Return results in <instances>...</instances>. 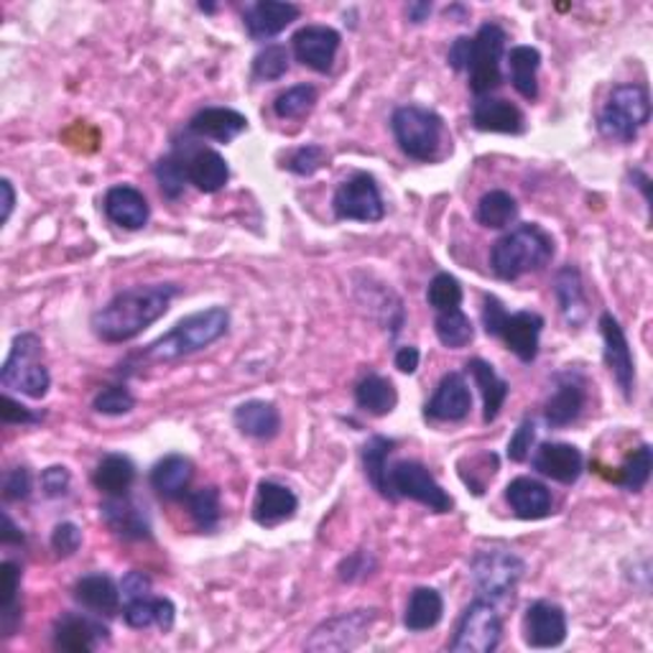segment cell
<instances>
[{"label": "cell", "instance_id": "42", "mask_svg": "<svg viewBox=\"0 0 653 653\" xmlns=\"http://www.w3.org/2000/svg\"><path fill=\"white\" fill-rule=\"evenodd\" d=\"M435 332H437V340L449 350L468 347L472 338H475V326H472L470 317L464 314L460 307L447 309V312H437Z\"/></svg>", "mask_w": 653, "mask_h": 653}, {"label": "cell", "instance_id": "11", "mask_svg": "<svg viewBox=\"0 0 653 653\" xmlns=\"http://www.w3.org/2000/svg\"><path fill=\"white\" fill-rule=\"evenodd\" d=\"M375 620H378L375 608L350 610L342 615L326 618L309 635L307 651H353L367 639V631H371Z\"/></svg>", "mask_w": 653, "mask_h": 653}, {"label": "cell", "instance_id": "20", "mask_svg": "<svg viewBox=\"0 0 653 653\" xmlns=\"http://www.w3.org/2000/svg\"><path fill=\"white\" fill-rule=\"evenodd\" d=\"M100 518L113 534L122 538V542H143V538H151L149 516H146L141 505L130 501L128 495L108 497V501L100 505Z\"/></svg>", "mask_w": 653, "mask_h": 653}, {"label": "cell", "instance_id": "13", "mask_svg": "<svg viewBox=\"0 0 653 653\" xmlns=\"http://www.w3.org/2000/svg\"><path fill=\"white\" fill-rule=\"evenodd\" d=\"M390 485H394L396 497H408L427 505L435 513H452L454 501L447 490L437 483V478L431 475L429 468H424L421 462L402 460L390 468Z\"/></svg>", "mask_w": 653, "mask_h": 653}, {"label": "cell", "instance_id": "4", "mask_svg": "<svg viewBox=\"0 0 653 653\" xmlns=\"http://www.w3.org/2000/svg\"><path fill=\"white\" fill-rule=\"evenodd\" d=\"M651 120V95L639 82H625L610 89L608 103L598 116V128L608 141L633 143Z\"/></svg>", "mask_w": 653, "mask_h": 653}, {"label": "cell", "instance_id": "56", "mask_svg": "<svg viewBox=\"0 0 653 653\" xmlns=\"http://www.w3.org/2000/svg\"><path fill=\"white\" fill-rule=\"evenodd\" d=\"M0 416H3L6 424H21V427L23 424H39L41 419H44V414L31 411V408L19 404L11 396H3V408H0Z\"/></svg>", "mask_w": 653, "mask_h": 653}, {"label": "cell", "instance_id": "60", "mask_svg": "<svg viewBox=\"0 0 653 653\" xmlns=\"http://www.w3.org/2000/svg\"><path fill=\"white\" fill-rule=\"evenodd\" d=\"M431 11H435V6L427 3V0H414V3L406 6V19L411 21V23H416V26H419V23L429 21Z\"/></svg>", "mask_w": 653, "mask_h": 653}, {"label": "cell", "instance_id": "32", "mask_svg": "<svg viewBox=\"0 0 653 653\" xmlns=\"http://www.w3.org/2000/svg\"><path fill=\"white\" fill-rule=\"evenodd\" d=\"M122 620H126L130 628H136V631H146V628L157 625L167 633L174 628L176 608L169 598H151V595H146V598L126 602Z\"/></svg>", "mask_w": 653, "mask_h": 653}, {"label": "cell", "instance_id": "37", "mask_svg": "<svg viewBox=\"0 0 653 653\" xmlns=\"http://www.w3.org/2000/svg\"><path fill=\"white\" fill-rule=\"evenodd\" d=\"M509 75L511 85L516 87V93L526 100H536L538 97V67H542V52L534 46H513L509 56Z\"/></svg>", "mask_w": 653, "mask_h": 653}, {"label": "cell", "instance_id": "18", "mask_svg": "<svg viewBox=\"0 0 653 653\" xmlns=\"http://www.w3.org/2000/svg\"><path fill=\"white\" fill-rule=\"evenodd\" d=\"M108 641V628L79 612H64L54 623V646L69 653H89Z\"/></svg>", "mask_w": 653, "mask_h": 653}, {"label": "cell", "instance_id": "61", "mask_svg": "<svg viewBox=\"0 0 653 653\" xmlns=\"http://www.w3.org/2000/svg\"><path fill=\"white\" fill-rule=\"evenodd\" d=\"M0 194H3V200H0V204H3V215H0V223H8L11 220V212L15 207V190L11 184V179H0Z\"/></svg>", "mask_w": 653, "mask_h": 653}, {"label": "cell", "instance_id": "52", "mask_svg": "<svg viewBox=\"0 0 653 653\" xmlns=\"http://www.w3.org/2000/svg\"><path fill=\"white\" fill-rule=\"evenodd\" d=\"M79 546H82V531L77 524H72V521H62V524L54 526L52 549L56 552V557H72V554H77Z\"/></svg>", "mask_w": 653, "mask_h": 653}, {"label": "cell", "instance_id": "3", "mask_svg": "<svg viewBox=\"0 0 653 653\" xmlns=\"http://www.w3.org/2000/svg\"><path fill=\"white\" fill-rule=\"evenodd\" d=\"M231 326V312L225 307H210L176 322L167 334L146 347V357L153 363H174L186 355L200 353L217 342Z\"/></svg>", "mask_w": 653, "mask_h": 653}, {"label": "cell", "instance_id": "62", "mask_svg": "<svg viewBox=\"0 0 653 653\" xmlns=\"http://www.w3.org/2000/svg\"><path fill=\"white\" fill-rule=\"evenodd\" d=\"M0 538H3V544H15V546H21L23 542H26L23 531L13 524L8 513H3V534H0Z\"/></svg>", "mask_w": 653, "mask_h": 653}, {"label": "cell", "instance_id": "1", "mask_svg": "<svg viewBox=\"0 0 653 653\" xmlns=\"http://www.w3.org/2000/svg\"><path fill=\"white\" fill-rule=\"evenodd\" d=\"M179 291L176 283H146L120 291L93 314V332L103 342L133 340L169 312Z\"/></svg>", "mask_w": 653, "mask_h": 653}, {"label": "cell", "instance_id": "15", "mask_svg": "<svg viewBox=\"0 0 653 653\" xmlns=\"http://www.w3.org/2000/svg\"><path fill=\"white\" fill-rule=\"evenodd\" d=\"M524 641L531 649H559L567 641V612L557 602L538 600L524 618Z\"/></svg>", "mask_w": 653, "mask_h": 653}, {"label": "cell", "instance_id": "47", "mask_svg": "<svg viewBox=\"0 0 653 653\" xmlns=\"http://www.w3.org/2000/svg\"><path fill=\"white\" fill-rule=\"evenodd\" d=\"M289 64H291L289 49L281 44H268L266 49H260L256 60H253V79H260V82L281 79L286 72H289Z\"/></svg>", "mask_w": 653, "mask_h": 653}, {"label": "cell", "instance_id": "55", "mask_svg": "<svg viewBox=\"0 0 653 653\" xmlns=\"http://www.w3.org/2000/svg\"><path fill=\"white\" fill-rule=\"evenodd\" d=\"M31 495V472L29 468H13L3 478V497L6 501H26Z\"/></svg>", "mask_w": 653, "mask_h": 653}, {"label": "cell", "instance_id": "34", "mask_svg": "<svg viewBox=\"0 0 653 653\" xmlns=\"http://www.w3.org/2000/svg\"><path fill=\"white\" fill-rule=\"evenodd\" d=\"M468 371L472 375V381H475V386L480 388V396H483V421H495L497 416H501L505 398L511 394V386L495 373L493 365L483 361V357H472L468 363Z\"/></svg>", "mask_w": 653, "mask_h": 653}, {"label": "cell", "instance_id": "26", "mask_svg": "<svg viewBox=\"0 0 653 653\" xmlns=\"http://www.w3.org/2000/svg\"><path fill=\"white\" fill-rule=\"evenodd\" d=\"M472 122L485 133L518 136L526 128L524 113L513 103L501 100V97H478L475 105H472Z\"/></svg>", "mask_w": 653, "mask_h": 653}, {"label": "cell", "instance_id": "12", "mask_svg": "<svg viewBox=\"0 0 653 653\" xmlns=\"http://www.w3.org/2000/svg\"><path fill=\"white\" fill-rule=\"evenodd\" d=\"M332 210L338 220H353V223H378L386 215L378 182L365 171H357L338 186Z\"/></svg>", "mask_w": 653, "mask_h": 653}, {"label": "cell", "instance_id": "29", "mask_svg": "<svg viewBox=\"0 0 653 653\" xmlns=\"http://www.w3.org/2000/svg\"><path fill=\"white\" fill-rule=\"evenodd\" d=\"M554 293H557L559 312L565 317L569 326H582L587 322V297H585V283L582 274L575 266H565L554 279Z\"/></svg>", "mask_w": 653, "mask_h": 653}, {"label": "cell", "instance_id": "19", "mask_svg": "<svg viewBox=\"0 0 653 653\" xmlns=\"http://www.w3.org/2000/svg\"><path fill=\"white\" fill-rule=\"evenodd\" d=\"M301 15V8L297 3H281V0H260L253 3L243 15L245 31L253 41H268L279 36L286 26H291Z\"/></svg>", "mask_w": 653, "mask_h": 653}, {"label": "cell", "instance_id": "39", "mask_svg": "<svg viewBox=\"0 0 653 653\" xmlns=\"http://www.w3.org/2000/svg\"><path fill=\"white\" fill-rule=\"evenodd\" d=\"M355 404L371 416H388L398 404V390L383 375L367 373L355 386Z\"/></svg>", "mask_w": 653, "mask_h": 653}, {"label": "cell", "instance_id": "50", "mask_svg": "<svg viewBox=\"0 0 653 653\" xmlns=\"http://www.w3.org/2000/svg\"><path fill=\"white\" fill-rule=\"evenodd\" d=\"M326 159L330 157H326V151L322 149V146L307 143L291 153L289 161H286V169L293 171L297 176H312L324 167Z\"/></svg>", "mask_w": 653, "mask_h": 653}, {"label": "cell", "instance_id": "7", "mask_svg": "<svg viewBox=\"0 0 653 653\" xmlns=\"http://www.w3.org/2000/svg\"><path fill=\"white\" fill-rule=\"evenodd\" d=\"M44 345L34 332H23L13 340L3 367H0V383L6 390H19L29 398H44L52 386V375L41 363Z\"/></svg>", "mask_w": 653, "mask_h": 653}, {"label": "cell", "instance_id": "40", "mask_svg": "<svg viewBox=\"0 0 653 653\" xmlns=\"http://www.w3.org/2000/svg\"><path fill=\"white\" fill-rule=\"evenodd\" d=\"M19 595L21 569L13 561H3V567H0V628H3V635H13L23 618Z\"/></svg>", "mask_w": 653, "mask_h": 653}, {"label": "cell", "instance_id": "28", "mask_svg": "<svg viewBox=\"0 0 653 653\" xmlns=\"http://www.w3.org/2000/svg\"><path fill=\"white\" fill-rule=\"evenodd\" d=\"M75 600L95 615H116L120 606V587L113 582V577L95 571V575L77 579Z\"/></svg>", "mask_w": 653, "mask_h": 653}, {"label": "cell", "instance_id": "24", "mask_svg": "<svg viewBox=\"0 0 653 653\" xmlns=\"http://www.w3.org/2000/svg\"><path fill=\"white\" fill-rule=\"evenodd\" d=\"M505 501H509L513 516L521 521H542L552 516L554 497L552 490L534 478H516L505 488Z\"/></svg>", "mask_w": 653, "mask_h": 653}, {"label": "cell", "instance_id": "17", "mask_svg": "<svg viewBox=\"0 0 653 653\" xmlns=\"http://www.w3.org/2000/svg\"><path fill=\"white\" fill-rule=\"evenodd\" d=\"M472 411V394L462 373H447L424 406V416L431 421H462Z\"/></svg>", "mask_w": 653, "mask_h": 653}, {"label": "cell", "instance_id": "21", "mask_svg": "<svg viewBox=\"0 0 653 653\" xmlns=\"http://www.w3.org/2000/svg\"><path fill=\"white\" fill-rule=\"evenodd\" d=\"M585 402V381L577 373H561L557 375V388H554V394L544 406V419L549 427H569V424L579 419Z\"/></svg>", "mask_w": 653, "mask_h": 653}, {"label": "cell", "instance_id": "41", "mask_svg": "<svg viewBox=\"0 0 653 653\" xmlns=\"http://www.w3.org/2000/svg\"><path fill=\"white\" fill-rule=\"evenodd\" d=\"M516 217H518V202L513 200L509 192L493 190L483 194L478 202L475 220L483 227H490V231H503V227H509Z\"/></svg>", "mask_w": 653, "mask_h": 653}, {"label": "cell", "instance_id": "59", "mask_svg": "<svg viewBox=\"0 0 653 653\" xmlns=\"http://www.w3.org/2000/svg\"><path fill=\"white\" fill-rule=\"evenodd\" d=\"M419 363H421V353H419V347H414V345H404V347H398V350H396L394 365H396L398 371H402V373H406V375L416 373V367H419Z\"/></svg>", "mask_w": 653, "mask_h": 653}, {"label": "cell", "instance_id": "8", "mask_svg": "<svg viewBox=\"0 0 653 653\" xmlns=\"http://www.w3.org/2000/svg\"><path fill=\"white\" fill-rule=\"evenodd\" d=\"M526 571V561L505 549H480L470 559V577L478 595L488 602H505L513 598Z\"/></svg>", "mask_w": 653, "mask_h": 653}, {"label": "cell", "instance_id": "63", "mask_svg": "<svg viewBox=\"0 0 653 653\" xmlns=\"http://www.w3.org/2000/svg\"><path fill=\"white\" fill-rule=\"evenodd\" d=\"M631 176H633V184H635V186H639V190L643 192V200H646V202H651V179H649L646 174H643V171H641V169H635Z\"/></svg>", "mask_w": 653, "mask_h": 653}, {"label": "cell", "instance_id": "23", "mask_svg": "<svg viewBox=\"0 0 653 653\" xmlns=\"http://www.w3.org/2000/svg\"><path fill=\"white\" fill-rule=\"evenodd\" d=\"M534 470L542 472L544 478L557 480L561 485H571L582 475L585 457L575 445L546 442L536 449Z\"/></svg>", "mask_w": 653, "mask_h": 653}, {"label": "cell", "instance_id": "30", "mask_svg": "<svg viewBox=\"0 0 653 653\" xmlns=\"http://www.w3.org/2000/svg\"><path fill=\"white\" fill-rule=\"evenodd\" d=\"M186 171H190V184L197 186L204 194H215L223 190L231 179V167L223 159V153L215 149H197L186 157Z\"/></svg>", "mask_w": 653, "mask_h": 653}, {"label": "cell", "instance_id": "16", "mask_svg": "<svg viewBox=\"0 0 653 653\" xmlns=\"http://www.w3.org/2000/svg\"><path fill=\"white\" fill-rule=\"evenodd\" d=\"M342 36L330 26H304L299 29L291 39V49L297 62L304 64V67L326 75L332 69L334 56L340 52Z\"/></svg>", "mask_w": 653, "mask_h": 653}, {"label": "cell", "instance_id": "51", "mask_svg": "<svg viewBox=\"0 0 653 653\" xmlns=\"http://www.w3.org/2000/svg\"><path fill=\"white\" fill-rule=\"evenodd\" d=\"M375 567H378V561H375L373 554L365 552V549H357L353 554H347V557L340 561L338 577L342 579V582H347V585L363 582L365 577L373 575Z\"/></svg>", "mask_w": 653, "mask_h": 653}, {"label": "cell", "instance_id": "45", "mask_svg": "<svg viewBox=\"0 0 653 653\" xmlns=\"http://www.w3.org/2000/svg\"><path fill=\"white\" fill-rule=\"evenodd\" d=\"M186 509L200 531H215L223 518V505H220L217 488H200L194 493H186Z\"/></svg>", "mask_w": 653, "mask_h": 653}, {"label": "cell", "instance_id": "54", "mask_svg": "<svg viewBox=\"0 0 653 653\" xmlns=\"http://www.w3.org/2000/svg\"><path fill=\"white\" fill-rule=\"evenodd\" d=\"M72 488V475L64 464H52L41 472V490L46 497H64Z\"/></svg>", "mask_w": 653, "mask_h": 653}, {"label": "cell", "instance_id": "48", "mask_svg": "<svg viewBox=\"0 0 653 653\" xmlns=\"http://www.w3.org/2000/svg\"><path fill=\"white\" fill-rule=\"evenodd\" d=\"M462 283L454 279L452 274H437L435 279L429 281L427 289V301L435 312H447V309H457L462 304Z\"/></svg>", "mask_w": 653, "mask_h": 653}, {"label": "cell", "instance_id": "25", "mask_svg": "<svg viewBox=\"0 0 653 653\" xmlns=\"http://www.w3.org/2000/svg\"><path fill=\"white\" fill-rule=\"evenodd\" d=\"M299 511V497L293 495V490L286 485L274 483V480H264L258 485L256 503H253V521L258 526L274 528L297 516Z\"/></svg>", "mask_w": 653, "mask_h": 653}, {"label": "cell", "instance_id": "53", "mask_svg": "<svg viewBox=\"0 0 653 653\" xmlns=\"http://www.w3.org/2000/svg\"><path fill=\"white\" fill-rule=\"evenodd\" d=\"M536 442V424L526 419L518 424V429L513 431L511 442H509V460L511 462H526L531 449H534Z\"/></svg>", "mask_w": 653, "mask_h": 653}, {"label": "cell", "instance_id": "2", "mask_svg": "<svg viewBox=\"0 0 653 653\" xmlns=\"http://www.w3.org/2000/svg\"><path fill=\"white\" fill-rule=\"evenodd\" d=\"M554 258L552 235L536 223H524L505 233L490 250V268L501 281H518L521 276L542 271Z\"/></svg>", "mask_w": 653, "mask_h": 653}, {"label": "cell", "instance_id": "44", "mask_svg": "<svg viewBox=\"0 0 653 653\" xmlns=\"http://www.w3.org/2000/svg\"><path fill=\"white\" fill-rule=\"evenodd\" d=\"M320 93L314 85H293L274 100V113L281 120H299L314 110Z\"/></svg>", "mask_w": 653, "mask_h": 653}, {"label": "cell", "instance_id": "27", "mask_svg": "<svg viewBox=\"0 0 653 653\" xmlns=\"http://www.w3.org/2000/svg\"><path fill=\"white\" fill-rule=\"evenodd\" d=\"M248 128V118L233 108H202L190 120V130L200 138L217 143H231Z\"/></svg>", "mask_w": 653, "mask_h": 653}, {"label": "cell", "instance_id": "43", "mask_svg": "<svg viewBox=\"0 0 653 653\" xmlns=\"http://www.w3.org/2000/svg\"><path fill=\"white\" fill-rule=\"evenodd\" d=\"M651 468H653V449L651 445H641L639 449H633V452L625 457V462L620 464L618 475L612 480H615L623 490H628V493H641V490L649 485Z\"/></svg>", "mask_w": 653, "mask_h": 653}, {"label": "cell", "instance_id": "6", "mask_svg": "<svg viewBox=\"0 0 653 653\" xmlns=\"http://www.w3.org/2000/svg\"><path fill=\"white\" fill-rule=\"evenodd\" d=\"M483 324L485 332L501 338L505 347L518 357L521 363H534L538 355V340H542L544 317L536 312H505V307L495 297L483 299Z\"/></svg>", "mask_w": 653, "mask_h": 653}, {"label": "cell", "instance_id": "38", "mask_svg": "<svg viewBox=\"0 0 653 653\" xmlns=\"http://www.w3.org/2000/svg\"><path fill=\"white\" fill-rule=\"evenodd\" d=\"M95 488L108 497H122L136 483V464L126 454H105L93 475Z\"/></svg>", "mask_w": 653, "mask_h": 653}, {"label": "cell", "instance_id": "57", "mask_svg": "<svg viewBox=\"0 0 653 653\" xmlns=\"http://www.w3.org/2000/svg\"><path fill=\"white\" fill-rule=\"evenodd\" d=\"M120 595L126 598V602L146 598V595H151V577L143 575V571H138V569L128 571L120 582Z\"/></svg>", "mask_w": 653, "mask_h": 653}, {"label": "cell", "instance_id": "5", "mask_svg": "<svg viewBox=\"0 0 653 653\" xmlns=\"http://www.w3.org/2000/svg\"><path fill=\"white\" fill-rule=\"evenodd\" d=\"M390 130L408 159L437 161L445 143V120L424 105H402L390 116Z\"/></svg>", "mask_w": 653, "mask_h": 653}, {"label": "cell", "instance_id": "33", "mask_svg": "<svg viewBox=\"0 0 653 653\" xmlns=\"http://www.w3.org/2000/svg\"><path fill=\"white\" fill-rule=\"evenodd\" d=\"M240 435L253 439H274L281 431V414L271 402H245L233 414Z\"/></svg>", "mask_w": 653, "mask_h": 653}, {"label": "cell", "instance_id": "10", "mask_svg": "<svg viewBox=\"0 0 653 653\" xmlns=\"http://www.w3.org/2000/svg\"><path fill=\"white\" fill-rule=\"evenodd\" d=\"M505 31L497 23H483L478 34L472 36V52H470V89L478 97H488L493 89L501 85V62L505 54Z\"/></svg>", "mask_w": 653, "mask_h": 653}, {"label": "cell", "instance_id": "9", "mask_svg": "<svg viewBox=\"0 0 653 653\" xmlns=\"http://www.w3.org/2000/svg\"><path fill=\"white\" fill-rule=\"evenodd\" d=\"M503 623L493 602L475 600L464 608L460 623L454 628L449 651L454 653H490L501 646Z\"/></svg>", "mask_w": 653, "mask_h": 653}, {"label": "cell", "instance_id": "35", "mask_svg": "<svg viewBox=\"0 0 653 653\" xmlns=\"http://www.w3.org/2000/svg\"><path fill=\"white\" fill-rule=\"evenodd\" d=\"M445 615V598L435 587H416L408 598L404 612V625L411 633H424L439 625Z\"/></svg>", "mask_w": 653, "mask_h": 653}, {"label": "cell", "instance_id": "36", "mask_svg": "<svg viewBox=\"0 0 653 653\" xmlns=\"http://www.w3.org/2000/svg\"><path fill=\"white\" fill-rule=\"evenodd\" d=\"M394 447H396L394 439L381 437V435L367 439L363 447V470H365L367 483L378 490L383 497H388V501H396L394 485H390V470H388V454L394 452Z\"/></svg>", "mask_w": 653, "mask_h": 653}, {"label": "cell", "instance_id": "46", "mask_svg": "<svg viewBox=\"0 0 653 653\" xmlns=\"http://www.w3.org/2000/svg\"><path fill=\"white\" fill-rule=\"evenodd\" d=\"M157 182L161 186V194L167 200H179L190 184V171H186V157L182 159L179 153H169V157L159 159L157 169Z\"/></svg>", "mask_w": 653, "mask_h": 653}, {"label": "cell", "instance_id": "31", "mask_svg": "<svg viewBox=\"0 0 653 653\" xmlns=\"http://www.w3.org/2000/svg\"><path fill=\"white\" fill-rule=\"evenodd\" d=\"M192 478H194V464L186 460L184 454H169L153 464L151 488L157 490L161 497L176 501V497L186 495Z\"/></svg>", "mask_w": 653, "mask_h": 653}, {"label": "cell", "instance_id": "58", "mask_svg": "<svg viewBox=\"0 0 653 653\" xmlns=\"http://www.w3.org/2000/svg\"><path fill=\"white\" fill-rule=\"evenodd\" d=\"M470 52H472V36H460V39H454V44L449 46V54H447L449 67L457 69V72H468Z\"/></svg>", "mask_w": 653, "mask_h": 653}, {"label": "cell", "instance_id": "14", "mask_svg": "<svg viewBox=\"0 0 653 653\" xmlns=\"http://www.w3.org/2000/svg\"><path fill=\"white\" fill-rule=\"evenodd\" d=\"M600 334H602V355H606V365L612 378H615L620 394H623L625 402H631L635 394V363H633V353L631 345H628V338L623 332V326L606 312L600 317Z\"/></svg>", "mask_w": 653, "mask_h": 653}, {"label": "cell", "instance_id": "22", "mask_svg": "<svg viewBox=\"0 0 653 653\" xmlns=\"http://www.w3.org/2000/svg\"><path fill=\"white\" fill-rule=\"evenodd\" d=\"M103 207L110 223H116L122 231H141L151 217V207L146 194L128 184L110 186L108 194H105Z\"/></svg>", "mask_w": 653, "mask_h": 653}, {"label": "cell", "instance_id": "49", "mask_svg": "<svg viewBox=\"0 0 653 653\" xmlns=\"http://www.w3.org/2000/svg\"><path fill=\"white\" fill-rule=\"evenodd\" d=\"M93 408L105 416H122L136 408V398L126 386H108L95 396Z\"/></svg>", "mask_w": 653, "mask_h": 653}]
</instances>
